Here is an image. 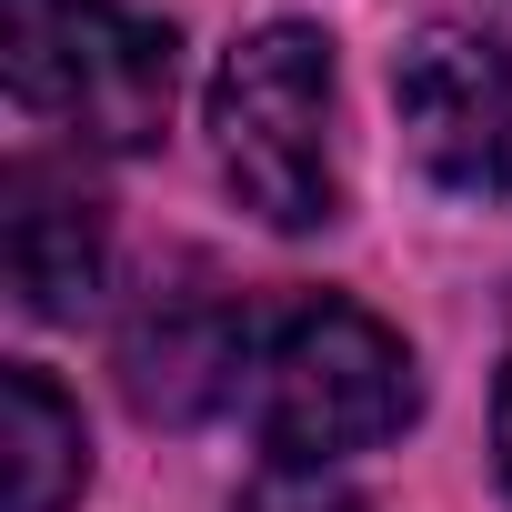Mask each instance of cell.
Instances as JSON below:
<instances>
[{"label":"cell","mask_w":512,"mask_h":512,"mask_svg":"<svg viewBox=\"0 0 512 512\" xmlns=\"http://www.w3.org/2000/svg\"><path fill=\"white\" fill-rule=\"evenodd\" d=\"M251 432L282 472H322L332 452H372L412 422L422 382L402 332H382L362 302H272L251 312V352H241V392Z\"/></svg>","instance_id":"1"},{"label":"cell","mask_w":512,"mask_h":512,"mask_svg":"<svg viewBox=\"0 0 512 512\" xmlns=\"http://www.w3.org/2000/svg\"><path fill=\"white\" fill-rule=\"evenodd\" d=\"M211 151L221 181L272 231L342 221V161H332V41L302 21H272L231 41L211 71Z\"/></svg>","instance_id":"2"},{"label":"cell","mask_w":512,"mask_h":512,"mask_svg":"<svg viewBox=\"0 0 512 512\" xmlns=\"http://www.w3.org/2000/svg\"><path fill=\"white\" fill-rule=\"evenodd\" d=\"M0 71L21 111L61 121L91 151H141L171 121L181 41L121 0H0Z\"/></svg>","instance_id":"3"},{"label":"cell","mask_w":512,"mask_h":512,"mask_svg":"<svg viewBox=\"0 0 512 512\" xmlns=\"http://www.w3.org/2000/svg\"><path fill=\"white\" fill-rule=\"evenodd\" d=\"M392 111L412 161L462 201H512V41L432 21L392 61Z\"/></svg>","instance_id":"4"},{"label":"cell","mask_w":512,"mask_h":512,"mask_svg":"<svg viewBox=\"0 0 512 512\" xmlns=\"http://www.w3.org/2000/svg\"><path fill=\"white\" fill-rule=\"evenodd\" d=\"M241 352H251V312H231L211 282H191V292L151 282V302L121 322V392L151 422H191L241 392Z\"/></svg>","instance_id":"5"},{"label":"cell","mask_w":512,"mask_h":512,"mask_svg":"<svg viewBox=\"0 0 512 512\" xmlns=\"http://www.w3.org/2000/svg\"><path fill=\"white\" fill-rule=\"evenodd\" d=\"M0 251H11V292L31 322H71L101 292V201L71 161L21 151L0 171Z\"/></svg>","instance_id":"6"},{"label":"cell","mask_w":512,"mask_h":512,"mask_svg":"<svg viewBox=\"0 0 512 512\" xmlns=\"http://www.w3.org/2000/svg\"><path fill=\"white\" fill-rule=\"evenodd\" d=\"M0 452H11V512H61V502L91 482L81 412H71L61 382L31 372V362L0 372Z\"/></svg>","instance_id":"7"},{"label":"cell","mask_w":512,"mask_h":512,"mask_svg":"<svg viewBox=\"0 0 512 512\" xmlns=\"http://www.w3.org/2000/svg\"><path fill=\"white\" fill-rule=\"evenodd\" d=\"M231 512H362V502H352V492H332L322 472H282V462H272L262 482L231 502Z\"/></svg>","instance_id":"8"},{"label":"cell","mask_w":512,"mask_h":512,"mask_svg":"<svg viewBox=\"0 0 512 512\" xmlns=\"http://www.w3.org/2000/svg\"><path fill=\"white\" fill-rule=\"evenodd\" d=\"M492 442H502V482H512V372H502V402H492Z\"/></svg>","instance_id":"9"}]
</instances>
